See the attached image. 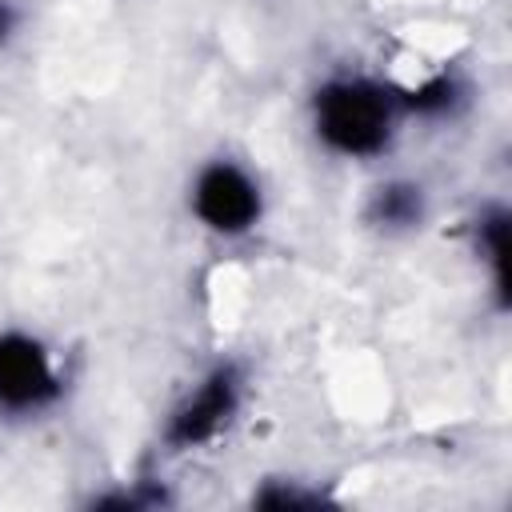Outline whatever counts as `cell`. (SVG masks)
<instances>
[{"instance_id":"cell-2","label":"cell","mask_w":512,"mask_h":512,"mask_svg":"<svg viewBox=\"0 0 512 512\" xmlns=\"http://www.w3.org/2000/svg\"><path fill=\"white\" fill-rule=\"evenodd\" d=\"M380 104L372 100V96H364V92H340L332 104H328V132L332 136H340L344 144H352V148H360L376 128H380Z\"/></svg>"},{"instance_id":"cell-1","label":"cell","mask_w":512,"mask_h":512,"mask_svg":"<svg viewBox=\"0 0 512 512\" xmlns=\"http://www.w3.org/2000/svg\"><path fill=\"white\" fill-rule=\"evenodd\" d=\"M256 200H252V188L236 176V172H212L204 184H200V212L216 224V228H240L248 216H252Z\"/></svg>"},{"instance_id":"cell-3","label":"cell","mask_w":512,"mask_h":512,"mask_svg":"<svg viewBox=\"0 0 512 512\" xmlns=\"http://www.w3.org/2000/svg\"><path fill=\"white\" fill-rule=\"evenodd\" d=\"M44 364L36 356V348L20 344V348H4L0 352V392L4 396H36V388L44 384Z\"/></svg>"}]
</instances>
